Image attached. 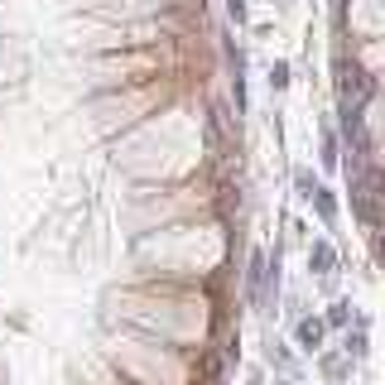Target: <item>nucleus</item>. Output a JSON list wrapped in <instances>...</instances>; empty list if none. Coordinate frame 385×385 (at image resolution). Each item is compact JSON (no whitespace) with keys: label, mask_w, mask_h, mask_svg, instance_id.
I'll list each match as a JSON object with an SVG mask.
<instances>
[{"label":"nucleus","mask_w":385,"mask_h":385,"mask_svg":"<svg viewBox=\"0 0 385 385\" xmlns=\"http://www.w3.org/2000/svg\"><path fill=\"white\" fill-rule=\"evenodd\" d=\"M308 265H313L318 275H332V265H337L332 246H328V241H313V251H308Z\"/></svg>","instance_id":"nucleus-1"},{"label":"nucleus","mask_w":385,"mask_h":385,"mask_svg":"<svg viewBox=\"0 0 385 385\" xmlns=\"http://www.w3.org/2000/svg\"><path fill=\"white\" fill-rule=\"evenodd\" d=\"M294 337H298V347H318V342H323V323H318V318H303V323L294 328Z\"/></svg>","instance_id":"nucleus-2"},{"label":"nucleus","mask_w":385,"mask_h":385,"mask_svg":"<svg viewBox=\"0 0 385 385\" xmlns=\"http://www.w3.org/2000/svg\"><path fill=\"white\" fill-rule=\"evenodd\" d=\"M313 202H318L323 222H332V217H337V202H332V192H328V188H313Z\"/></svg>","instance_id":"nucleus-3"},{"label":"nucleus","mask_w":385,"mask_h":385,"mask_svg":"<svg viewBox=\"0 0 385 385\" xmlns=\"http://www.w3.org/2000/svg\"><path fill=\"white\" fill-rule=\"evenodd\" d=\"M347 313H352V303H332V313H328V323H332V328H342V323H347Z\"/></svg>","instance_id":"nucleus-4"},{"label":"nucleus","mask_w":385,"mask_h":385,"mask_svg":"<svg viewBox=\"0 0 385 385\" xmlns=\"http://www.w3.org/2000/svg\"><path fill=\"white\" fill-rule=\"evenodd\" d=\"M323 164H337V140H332V135L323 140Z\"/></svg>","instance_id":"nucleus-5"},{"label":"nucleus","mask_w":385,"mask_h":385,"mask_svg":"<svg viewBox=\"0 0 385 385\" xmlns=\"http://www.w3.org/2000/svg\"><path fill=\"white\" fill-rule=\"evenodd\" d=\"M270 82H275V87H285V82H289V63H275V73H270Z\"/></svg>","instance_id":"nucleus-6"},{"label":"nucleus","mask_w":385,"mask_h":385,"mask_svg":"<svg viewBox=\"0 0 385 385\" xmlns=\"http://www.w3.org/2000/svg\"><path fill=\"white\" fill-rule=\"evenodd\" d=\"M226 10H231V19H246V0H226Z\"/></svg>","instance_id":"nucleus-7"}]
</instances>
